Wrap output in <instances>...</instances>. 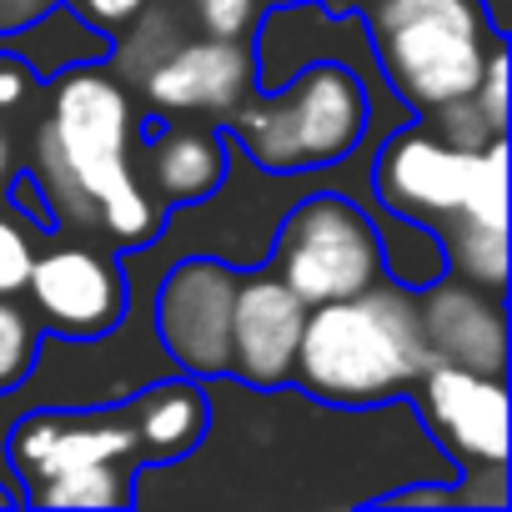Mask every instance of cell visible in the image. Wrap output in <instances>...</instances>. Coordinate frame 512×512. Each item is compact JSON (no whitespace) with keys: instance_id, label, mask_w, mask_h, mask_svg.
Here are the masks:
<instances>
[{"instance_id":"obj_13","label":"cell","mask_w":512,"mask_h":512,"mask_svg":"<svg viewBox=\"0 0 512 512\" xmlns=\"http://www.w3.org/2000/svg\"><path fill=\"white\" fill-rule=\"evenodd\" d=\"M417 322L427 337V352L437 362L502 377L507 367V312L497 292H482L462 277H437L417 292Z\"/></svg>"},{"instance_id":"obj_25","label":"cell","mask_w":512,"mask_h":512,"mask_svg":"<svg viewBox=\"0 0 512 512\" xmlns=\"http://www.w3.org/2000/svg\"><path fill=\"white\" fill-rule=\"evenodd\" d=\"M201 36H251L262 21V0H181Z\"/></svg>"},{"instance_id":"obj_14","label":"cell","mask_w":512,"mask_h":512,"mask_svg":"<svg viewBox=\"0 0 512 512\" xmlns=\"http://www.w3.org/2000/svg\"><path fill=\"white\" fill-rule=\"evenodd\" d=\"M226 181V136L201 116H171L156 136H146V171L141 186L161 211H181L211 201Z\"/></svg>"},{"instance_id":"obj_6","label":"cell","mask_w":512,"mask_h":512,"mask_svg":"<svg viewBox=\"0 0 512 512\" xmlns=\"http://www.w3.org/2000/svg\"><path fill=\"white\" fill-rule=\"evenodd\" d=\"M231 297H236V267L221 256H181L161 272L151 302V332L176 372L226 377Z\"/></svg>"},{"instance_id":"obj_11","label":"cell","mask_w":512,"mask_h":512,"mask_svg":"<svg viewBox=\"0 0 512 512\" xmlns=\"http://www.w3.org/2000/svg\"><path fill=\"white\" fill-rule=\"evenodd\" d=\"M146 101L156 116H216L226 121L256 91V51L251 36H186L146 81Z\"/></svg>"},{"instance_id":"obj_23","label":"cell","mask_w":512,"mask_h":512,"mask_svg":"<svg viewBox=\"0 0 512 512\" xmlns=\"http://www.w3.org/2000/svg\"><path fill=\"white\" fill-rule=\"evenodd\" d=\"M36 347H41V322L11 297H0V397L21 387V377L36 362Z\"/></svg>"},{"instance_id":"obj_28","label":"cell","mask_w":512,"mask_h":512,"mask_svg":"<svg viewBox=\"0 0 512 512\" xmlns=\"http://www.w3.org/2000/svg\"><path fill=\"white\" fill-rule=\"evenodd\" d=\"M31 86H36V76H31L16 56L0 51V111H16V106L31 96Z\"/></svg>"},{"instance_id":"obj_8","label":"cell","mask_w":512,"mask_h":512,"mask_svg":"<svg viewBox=\"0 0 512 512\" xmlns=\"http://www.w3.org/2000/svg\"><path fill=\"white\" fill-rule=\"evenodd\" d=\"M307 327V302L256 262L251 277H236L231 297V332H226V377L256 392H277L292 382L297 342Z\"/></svg>"},{"instance_id":"obj_16","label":"cell","mask_w":512,"mask_h":512,"mask_svg":"<svg viewBox=\"0 0 512 512\" xmlns=\"http://www.w3.org/2000/svg\"><path fill=\"white\" fill-rule=\"evenodd\" d=\"M131 427L141 437V452H151L156 462L186 457L201 447V437L211 432V397L201 382L191 377H171L146 387L131 402Z\"/></svg>"},{"instance_id":"obj_31","label":"cell","mask_w":512,"mask_h":512,"mask_svg":"<svg viewBox=\"0 0 512 512\" xmlns=\"http://www.w3.org/2000/svg\"><path fill=\"white\" fill-rule=\"evenodd\" d=\"M136 6H141V0H81V11H86L96 26H106V31H111V26H121Z\"/></svg>"},{"instance_id":"obj_27","label":"cell","mask_w":512,"mask_h":512,"mask_svg":"<svg viewBox=\"0 0 512 512\" xmlns=\"http://www.w3.org/2000/svg\"><path fill=\"white\" fill-rule=\"evenodd\" d=\"M467 482L452 487V507H507V462H467Z\"/></svg>"},{"instance_id":"obj_35","label":"cell","mask_w":512,"mask_h":512,"mask_svg":"<svg viewBox=\"0 0 512 512\" xmlns=\"http://www.w3.org/2000/svg\"><path fill=\"white\" fill-rule=\"evenodd\" d=\"M11 502H21V497H16V487H6V482H0V507H11Z\"/></svg>"},{"instance_id":"obj_15","label":"cell","mask_w":512,"mask_h":512,"mask_svg":"<svg viewBox=\"0 0 512 512\" xmlns=\"http://www.w3.org/2000/svg\"><path fill=\"white\" fill-rule=\"evenodd\" d=\"M0 51L16 56L31 76L41 81H56L61 71H76V66H96L111 56V31L96 26L81 6H71V0H61V6L41 11L36 21L16 26L0 36Z\"/></svg>"},{"instance_id":"obj_9","label":"cell","mask_w":512,"mask_h":512,"mask_svg":"<svg viewBox=\"0 0 512 512\" xmlns=\"http://www.w3.org/2000/svg\"><path fill=\"white\" fill-rule=\"evenodd\" d=\"M472 161L477 151H452L427 121H402L372 151V201L432 226L462 206Z\"/></svg>"},{"instance_id":"obj_29","label":"cell","mask_w":512,"mask_h":512,"mask_svg":"<svg viewBox=\"0 0 512 512\" xmlns=\"http://www.w3.org/2000/svg\"><path fill=\"white\" fill-rule=\"evenodd\" d=\"M382 507H452V487H392Z\"/></svg>"},{"instance_id":"obj_33","label":"cell","mask_w":512,"mask_h":512,"mask_svg":"<svg viewBox=\"0 0 512 512\" xmlns=\"http://www.w3.org/2000/svg\"><path fill=\"white\" fill-rule=\"evenodd\" d=\"M477 6H482V21H487V31H492L497 41H507V21H512L507 0H477Z\"/></svg>"},{"instance_id":"obj_1","label":"cell","mask_w":512,"mask_h":512,"mask_svg":"<svg viewBox=\"0 0 512 512\" xmlns=\"http://www.w3.org/2000/svg\"><path fill=\"white\" fill-rule=\"evenodd\" d=\"M432 362L437 357L417 322V292L377 277L357 297L307 307L292 382L317 402L362 412L407 397Z\"/></svg>"},{"instance_id":"obj_34","label":"cell","mask_w":512,"mask_h":512,"mask_svg":"<svg viewBox=\"0 0 512 512\" xmlns=\"http://www.w3.org/2000/svg\"><path fill=\"white\" fill-rule=\"evenodd\" d=\"M357 6H367V0H322V11H337V16H347Z\"/></svg>"},{"instance_id":"obj_22","label":"cell","mask_w":512,"mask_h":512,"mask_svg":"<svg viewBox=\"0 0 512 512\" xmlns=\"http://www.w3.org/2000/svg\"><path fill=\"white\" fill-rule=\"evenodd\" d=\"M457 216L507 231V136H497V141H487V146L477 151Z\"/></svg>"},{"instance_id":"obj_32","label":"cell","mask_w":512,"mask_h":512,"mask_svg":"<svg viewBox=\"0 0 512 512\" xmlns=\"http://www.w3.org/2000/svg\"><path fill=\"white\" fill-rule=\"evenodd\" d=\"M21 171V151H16V136L11 126L0 121V206H6V191H11V176Z\"/></svg>"},{"instance_id":"obj_20","label":"cell","mask_w":512,"mask_h":512,"mask_svg":"<svg viewBox=\"0 0 512 512\" xmlns=\"http://www.w3.org/2000/svg\"><path fill=\"white\" fill-rule=\"evenodd\" d=\"M136 497V472H126L121 462H91V467H71L56 477H41L21 492V502L36 507H56V512H101V507H131Z\"/></svg>"},{"instance_id":"obj_18","label":"cell","mask_w":512,"mask_h":512,"mask_svg":"<svg viewBox=\"0 0 512 512\" xmlns=\"http://www.w3.org/2000/svg\"><path fill=\"white\" fill-rule=\"evenodd\" d=\"M432 231L442 241V262L452 277L502 297V287H507V231L502 226H482V221H467L452 211V216L432 221Z\"/></svg>"},{"instance_id":"obj_36","label":"cell","mask_w":512,"mask_h":512,"mask_svg":"<svg viewBox=\"0 0 512 512\" xmlns=\"http://www.w3.org/2000/svg\"><path fill=\"white\" fill-rule=\"evenodd\" d=\"M277 6H282V0H277Z\"/></svg>"},{"instance_id":"obj_7","label":"cell","mask_w":512,"mask_h":512,"mask_svg":"<svg viewBox=\"0 0 512 512\" xmlns=\"http://www.w3.org/2000/svg\"><path fill=\"white\" fill-rule=\"evenodd\" d=\"M26 292L36 302V322L76 342H96L116 332L131 307L121 256H106L86 241H56L36 251Z\"/></svg>"},{"instance_id":"obj_3","label":"cell","mask_w":512,"mask_h":512,"mask_svg":"<svg viewBox=\"0 0 512 512\" xmlns=\"http://www.w3.org/2000/svg\"><path fill=\"white\" fill-rule=\"evenodd\" d=\"M241 156L272 176L327 171L362 151L372 131V86L342 61H312L267 96H246L226 116Z\"/></svg>"},{"instance_id":"obj_12","label":"cell","mask_w":512,"mask_h":512,"mask_svg":"<svg viewBox=\"0 0 512 512\" xmlns=\"http://www.w3.org/2000/svg\"><path fill=\"white\" fill-rule=\"evenodd\" d=\"M417 407L427 432L467 462H507V387L502 377L432 362L417 382Z\"/></svg>"},{"instance_id":"obj_21","label":"cell","mask_w":512,"mask_h":512,"mask_svg":"<svg viewBox=\"0 0 512 512\" xmlns=\"http://www.w3.org/2000/svg\"><path fill=\"white\" fill-rule=\"evenodd\" d=\"M31 176H36L46 206H51V231H96V196L71 171L51 121H41V131L31 141Z\"/></svg>"},{"instance_id":"obj_26","label":"cell","mask_w":512,"mask_h":512,"mask_svg":"<svg viewBox=\"0 0 512 512\" xmlns=\"http://www.w3.org/2000/svg\"><path fill=\"white\" fill-rule=\"evenodd\" d=\"M31 256H36V231H31L21 216L0 211V297L26 292Z\"/></svg>"},{"instance_id":"obj_4","label":"cell","mask_w":512,"mask_h":512,"mask_svg":"<svg viewBox=\"0 0 512 512\" xmlns=\"http://www.w3.org/2000/svg\"><path fill=\"white\" fill-rule=\"evenodd\" d=\"M367 41L382 86L417 116L472 96L497 41L477 0H367Z\"/></svg>"},{"instance_id":"obj_2","label":"cell","mask_w":512,"mask_h":512,"mask_svg":"<svg viewBox=\"0 0 512 512\" xmlns=\"http://www.w3.org/2000/svg\"><path fill=\"white\" fill-rule=\"evenodd\" d=\"M71 171L96 196V231H106L116 246H141L166 226V211L151 201L136 171V106L126 86L96 66L61 71L51 81V111H46Z\"/></svg>"},{"instance_id":"obj_30","label":"cell","mask_w":512,"mask_h":512,"mask_svg":"<svg viewBox=\"0 0 512 512\" xmlns=\"http://www.w3.org/2000/svg\"><path fill=\"white\" fill-rule=\"evenodd\" d=\"M51 6H61V0H0V36L16 31V26H26V21H36V16L51 11Z\"/></svg>"},{"instance_id":"obj_24","label":"cell","mask_w":512,"mask_h":512,"mask_svg":"<svg viewBox=\"0 0 512 512\" xmlns=\"http://www.w3.org/2000/svg\"><path fill=\"white\" fill-rule=\"evenodd\" d=\"M427 126H432V136H442L452 151H482L487 141H497V136H507L472 96H452V101H442V106H432L427 116H422Z\"/></svg>"},{"instance_id":"obj_19","label":"cell","mask_w":512,"mask_h":512,"mask_svg":"<svg viewBox=\"0 0 512 512\" xmlns=\"http://www.w3.org/2000/svg\"><path fill=\"white\" fill-rule=\"evenodd\" d=\"M367 206H372V221H377L382 277H392V282L422 292L427 282H437V277L447 272V262H442V241H437V231H432L427 221L397 216V211H387V206H377V201H367Z\"/></svg>"},{"instance_id":"obj_5","label":"cell","mask_w":512,"mask_h":512,"mask_svg":"<svg viewBox=\"0 0 512 512\" xmlns=\"http://www.w3.org/2000/svg\"><path fill=\"white\" fill-rule=\"evenodd\" d=\"M267 267L307 302H342L357 297L382 277V246L372 206L342 191H312L297 196L292 211L277 221Z\"/></svg>"},{"instance_id":"obj_10","label":"cell","mask_w":512,"mask_h":512,"mask_svg":"<svg viewBox=\"0 0 512 512\" xmlns=\"http://www.w3.org/2000/svg\"><path fill=\"white\" fill-rule=\"evenodd\" d=\"M141 452L131 412H86V407H41L11 422L6 462L16 487L26 492L41 477L91 467V462H126Z\"/></svg>"},{"instance_id":"obj_17","label":"cell","mask_w":512,"mask_h":512,"mask_svg":"<svg viewBox=\"0 0 512 512\" xmlns=\"http://www.w3.org/2000/svg\"><path fill=\"white\" fill-rule=\"evenodd\" d=\"M121 26L126 31L111 41V56H106V71L121 86H141L186 41V21H181V11L171 6V0H141Z\"/></svg>"}]
</instances>
